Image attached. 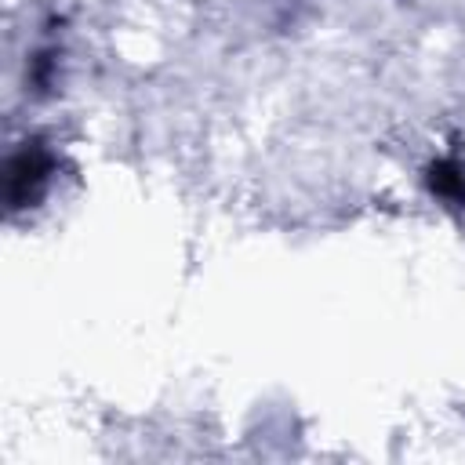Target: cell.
Returning a JSON list of instances; mask_svg holds the SVG:
<instances>
[{
	"instance_id": "2",
	"label": "cell",
	"mask_w": 465,
	"mask_h": 465,
	"mask_svg": "<svg viewBox=\"0 0 465 465\" xmlns=\"http://www.w3.org/2000/svg\"><path fill=\"white\" fill-rule=\"evenodd\" d=\"M429 189L447 200V203H458L465 207V167L458 160H436L429 167Z\"/></svg>"
},
{
	"instance_id": "1",
	"label": "cell",
	"mask_w": 465,
	"mask_h": 465,
	"mask_svg": "<svg viewBox=\"0 0 465 465\" xmlns=\"http://www.w3.org/2000/svg\"><path fill=\"white\" fill-rule=\"evenodd\" d=\"M51 167H54V160H51V153L40 145V142H25L11 160H7V203L18 211V207H29L40 193H44V185H47V178H51Z\"/></svg>"
}]
</instances>
